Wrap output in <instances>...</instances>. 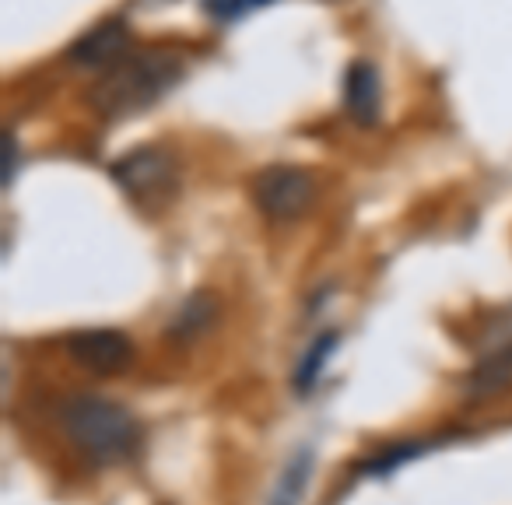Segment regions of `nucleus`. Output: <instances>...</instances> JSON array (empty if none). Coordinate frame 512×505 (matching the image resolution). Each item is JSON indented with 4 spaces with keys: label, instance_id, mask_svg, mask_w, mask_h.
I'll list each match as a JSON object with an SVG mask.
<instances>
[{
    "label": "nucleus",
    "instance_id": "1",
    "mask_svg": "<svg viewBox=\"0 0 512 505\" xmlns=\"http://www.w3.org/2000/svg\"><path fill=\"white\" fill-rule=\"evenodd\" d=\"M60 428L71 446L95 467H120L141 449V425L123 404L92 393L67 397L60 407Z\"/></svg>",
    "mask_w": 512,
    "mask_h": 505
},
{
    "label": "nucleus",
    "instance_id": "2",
    "mask_svg": "<svg viewBox=\"0 0 512 505\" xmlns=\"http://www.w3.org/2000/svg\"><path fill=\"white\" fill-rule=\"evenodd\" d=\"M183 67L172 53L165 50H148L123 57L116 67L102 71V81L92 92V106L102 116L116 120V116L141 113V109L155 106L165 92L179 81Z\"/></svg>",
    "mask_w": 512,
    "mask_h": 505
},
{
    "label": "nucleus",
    "instance_id": "3",
    "mask_svg": "<svg viewBox=\"0 0 512 505\" xmlns=\"http://www.w3.org/2000/svg\"><path fill=\"white\" fill-rule=\"evenodd\" d=\"M109 176L116 179L123 193L144 211L165 207L179 190V169L176 158L162 148H137L127 151L120 162L109 165Z\"/></svg>",
    "mask_w": 512,
    "mask_h": 505
},
{
    "label": "nucleus",
    "instance_id": "4",
    "mask_svg": "<svg viewBox=\"0 0 512 505\" xmlns=\"http://www.w3.org/2000/svg\"><path fill=\"white\" fill-rule=\"evenodd\" d=\"M253 200L271 221H295L313 207L316 183L299 165H271L253 179Z\"/></svg>",
    "mask_w": 512,
    "mask_h": 505
},
{
    "label": "nucleus",
    "instance_id": "5",
    "mask_svg": "<svg viewBox=\"0 0 512 505\" xmlns=\"http://www.w3.org/2000/svg\"><path fill=\"white\" fill-rule=\"evenodd\" d=\"M67 355L95 376H120L134 362V344L123 330L95 327L67 337Z\"/></svg>",
    "mask_w": 512,
    "mask_h": 505
},
{
    "label": "nucleus",
    "instance_id": "6",
    "mask_svg": "<svg viewBox=\"0 0 512 505\" xmlns=\"http://www.w3.org/2000/svg\"><path fill=\"white\" fill-rule=\"evenodd\" d=\"M491 337L495 341L488 344L484 358L474 365V372L467 379L470 397H495V393L512 386V320L505 323V330H498Z\"/></svg>",
    "mask_w": 512,
    "mask_h": 505
},
{
    "label": "nucleus",
    "instance_id": "7",
    "mask_svg": "<svg viewBox=\"0 0 512 505\" xmlns=\"http://www.w3.org/2000/svg\"><path fill=\"white\" fill-rule=\"evenodd\" d=\"M123 57H130V29L123 22H102L95 25L88 36H81L71 46V60L81 67H95V71H109Z\"/></svg>",
    "mask_w": 512,
    "mask_h": 505
},
{
    "label": "nucleus",
    "instance_id": "8",
    "mask_svg": "<svg viewBox=\"0 0 512 505\" xmlns=\"http://www.w3.org/2000/svg\"><path fill=\"white\" fill-rule=\"evenodd\" d=\"M344 106H348L351 120L372 127L379 120V109H383V85H379V74L372 64L358 60L351 64L348 78H344Z\"/></svg>",
    "mask_w": 512,
    "mask_h": 505
},
{
    "label": "nucleus",
    "instance_id": "9",
    "mask_svg": "<svg viewBox=\"0 0 512 505\" xmlns=\"http://www.w3.org/2000/svg\"><path fill=\"white\" fill-rule=\"evenodd\" d=\"M214 320H218V302L207 292H200L176 313V320H172V337H176V341H193V337L204 334Z\"/></svg>",
    "mask_w": 512,
    "mask_h": 505
},
{
    "label": "nucleus",
    "instance_id": "10",
    "mask_svg": "<svg viewBox=\"0 0 512 505\" xmlns=\"http://www.w3.org/2000/svg\"><path fill=\"white\" fill-rule=\"evenodd\" d=\"M334 348H337V334H323L320 341H316L313 348L306 351V358H302L299 372H295V386H299L302 393L313 390V386H316V379H320V372H323V362H327L330 351H334Z\"/></svg>",
    "mask_w": 512,
    "mask_h": 505
},
{
    "label": "nucleus",
    "instance_id": "11",
    "mask_svg": "<svg viewBox=\"0 0 512 505\" xmlns=\"http://www.w3.org/2000/svg\"><path fill=\"white\" fill-rule=\"evenodd\" d=\"M309 467H313V456H295L292 463H288V470L281 474L278 481V491H274L271 505H295L302 495V488H306V477H309Z\"/></svg>",
    "mask_w": 512,
    "mask_h": 505
},
{
    "label": "nucleus",
    "instance_id": "12",
    "mask_svg": "<svg viewBox=\"0 0 512 505\" xmlns=\"http://www.w3.org/2000/svg\"><path fill=\"white\" fill-rule=\"evenodd\" d=\"M267 4H274V0H204V11L214 22H239V18L267 8Z\"/></svg>",
    "mask_w": 512,
    "mask_h": 505
}]
</instances>
